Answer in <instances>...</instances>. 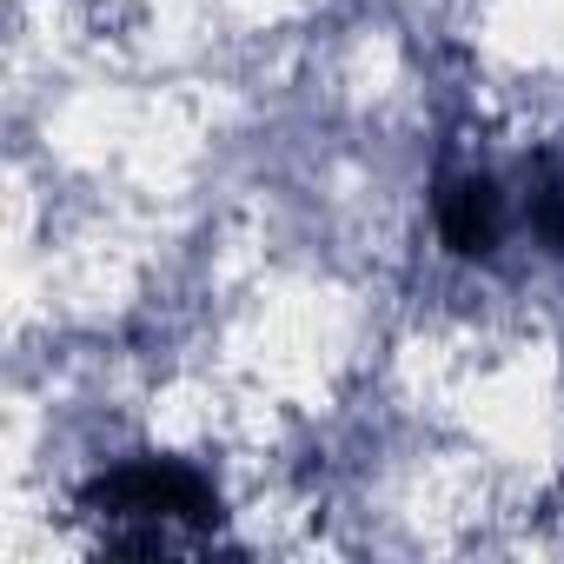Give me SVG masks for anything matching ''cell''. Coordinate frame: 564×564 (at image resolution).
<instances>
[{
  "label": "cell",
  "instance_id": "2",
  "mask_svg": "<svg viewBox=\"0 0 564 564\" xmlns=\"http://www.w3.org/2000/svg\"><path fill=\"white\" fill-rule=\"evenodd\" d=\"M438 239L452 246V252H465V259H485L491 246H498V232H505V193H498V180L491 173H478V166H452V173H438Z\"/></svg>",
  "mask_w": 564,
  "mask_h": 564
},
{
  "label": "cell",
  "instance_id": "1",
  "mask_svg": "<svg viewBox=\"0 0 564 564\" xmlns=\"http://www.w3.org/2000/svg\"><path fill=\"white\" fill-rule=\"evenodd\" d=\"M87 505L100 518H113V544H127V551H160L180 531L219 518L213 485L180 458H127L107 478H94Z\"/></svg>",
  "mask_w": 564,
  "mask_h": 564
}]
</instances>
